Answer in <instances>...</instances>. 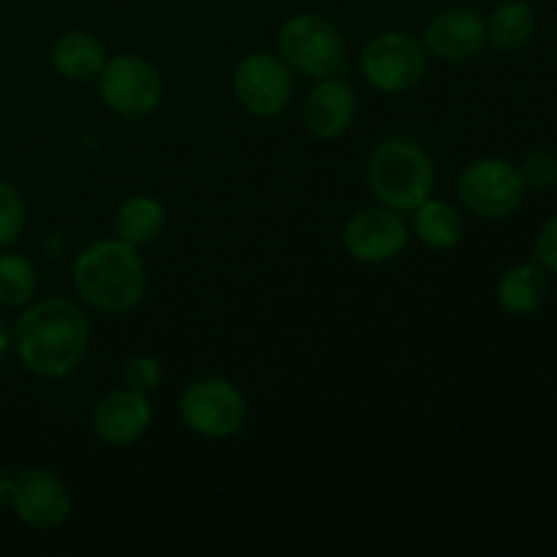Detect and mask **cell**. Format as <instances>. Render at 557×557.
<instances>
[{"label": "cell", "mask_w": 557, "mask_h": 557, "mask_svg": "<svg viewBox=\"0 0 557 557\" xmlns=\"http://www.w3.org/2000/svg\"><path fill=\"white\" fill-rule=\"evenodd\" d=\"M14 341L22 364L30 373L41 379H65L85 359L90 321L71 299L47 297L22 313Z\"/></svg>", "instance_id": "6da1fadb"}, {"label": "cell", "mask_w": 557, "mask_h": 557, "mask_svg": "<svg viewBox=\"0 0 557 557\" xmlns=\"http://www.w3.org/2000/svg\"><path fill=\"white\" fill-rule=\"evenodd\" d=\"M74 286L87 305L109 315L139 308L147 294V267L125 239H98L74 261Z\"/></svg>", "instance_id": "7a4b0ae2"}, {"label": "cell", "mask_w": 557, "mask_h": 557, "mask_svg": "<svg viewBox=\"0 0 557 557\" xmlns=\"http://www.w3.org/2000/svg\"><path fill=\"white\" fill-rule=\"evenodd\" d=\"M368 183L379 205L397 212H413L433 194L435 163L419 141L395 136L381 141L370 156Z\"/></svg>", "instance_id": "3957f363"}, {"label": "cell", "mask_w": 557, "mask_h": 557, "mask_svg": "<svg viewBox=\"0 0 557 557\" xmlns=\"http://www.w3.org/2000/svg\"><path fill=\"white\" fill-rule=\"evenodd\" d=\"M277 49L288 69L310 79L335 76L346 63V41L335 22L321 14H294L277 33Z\"/></svg>", "instance_id": "277c9868"}, {"label": "cell", "mask_w": 557, "mask_h": 557, "mask_svg": "<svg viewBox=\"0 0 557 557\" xmlns=\"http://www.w3.org/2000/svg\"><path fill=\"white\" fill-rule=\"evenodd\" d=\"M180 417L185 428L201 438H232L245 424V397L232 381L207 375L183 392Z\"/></svg>", "instance_id": "5b68a950"}, {"label": "cell", "mask_w": 557, "mask_h": 557, "mask_svg": "<svg viewBox=\"0 0 557 557\" xmlns=\"http://www.w3.org/2000/svg\"><path fill=\"white\" fill-rule=\"evenodd\" d=\"M101 98L114 114L141 120L156 112L163 101V79L152 63L139 54L109 58L98 74Z\"/></svg>", "instance_id": "8992f818"}, {"label": "cell", "mask_w": 557, "mask_h": 557, "mask_svg": "<svg viewBox=\"0 0 557 557\" xmlns=\"http://www.w3.org/2000/svg\"><path fill=\"white\" fill-rule=\"evenodd\" d=\"M362 74L379 92H406L428 74V49L408 33H379L362 49Z\"/></svg>", "instance_id": "52a82bcc"}, {"label": "cell", "mask_w": 557, "mask_h": 557, "mask_svg": "<svg viewBox=\"0 0 557 557\" xmlns=\"http://www.w3.org/2000/svg\"><path fill=\"white\" fill-rule=\"evenodd\" d=\"M525 183L515 163L504 158H482V161L468 163L460 174V199L473 215L509 218L525 199Z\"/></svg>", "instance_id": "ba28073f"}, {"label": "cell", "mask_w": 557, "mask_h": 557, "mask_svg": "<svg viewBox=\"0 0 557 557\" xmlns=\"http://www.w3.org/2000/svg\"><path fill=\"white\" fill-rule=\"evenodd\" d=\"M294 92L292 69L272 52H250L234 71V96L256 117H275Z\"/></svg>", "instance_id": "9c48e42d"}, {"label": "cell", "mask_w": 557, "mask_h": 557, "mask_svg": "<svg viewBox=\"0 0 557 557\" xmlns=\"http://www.w3.org/2000/svg\"><path fill=\"white\" fill-rule=\"evenodd\" d=\"M11 506L25 525L52 531L71 517V493L63 479L49 468H22L14 476Z\"/></svg>", "instance_id": "30bf717a"}, {"label": "cell", "mask_w": 557, "mask_h": 557, "mask_svg": "<svg viewBox=\"0 0 557 557\" xmlns=\"http://www.w3.org/2000/svg\"><path fill=\"white\" fill-rule=\"evenodd\" d=\"M408 226L400 212L384 205L354 212L343 232V245L362 264H386L406 250Z\"/></svg>", "instance_id": "8fae6325"}, {"label": "cell", "mask_w": 557, "mask_h": 557, "mask_svg": "<svg viewBox=\"0 0 557 557\" xmlns=\"http://www.w3.org/2000/svg\"><path fill=\"white\" fill-rule=\"evenodd\" d=\"M484 44H487V20L462 5L438 11L424 27V47L444 63L473 60Z\"/></svg>", "instance_id": "7c38bea8"}, {"label": "cell", "mask_w": 557, "mask_h": 557, "mask_svg": "<svg viewBox=\"0 0 557 557\" xmlns=\"http://www.w3.org/2000/svg\"><path fill=\"white\" fill-rule=\"evenodd\" d=\"M152 406L147 395L117 389L103 397L92 411V433L109 446H131L150 430Z\"/></svg>", "instance_id": "4fadbf2b"}, {"label": "cell", "mask_w": 557, "mask_h": 557, "mask_svg": "<svg viewBox=\"0 0 557 557\" xmlns=\"http://www.w3.org/2000/svg\"><path fill=\"white\" fill-rule=\"evenodd\" d=\"M302 117L310 134L319 139H335V136L346 134L357 117V96H354L351 85L335 79V76L319 79L305 98Z\"/></svg>", "instance_id": "5bb4252c"}, {"label": "cell", "mask_w": 557, "mask_h": 557, "mask_svg": "<svg viewBox=\"0 0 557 557\" xmlns=\"http://www.w3.org/2000/svg\"><path fill=\"white\" fill-rule=\"evenodd\" d=\"M107 60L103 44L87 30L63 33L52 47V65L58 69L60 76L71 82L98 79Z\"/></svg>", "instance_id": "9a60e30c"}, {"label": "cell", "mask_w": 557, "mask_h": 557, "mask_svg": "<svg viewBox=\"0 0 557 557\" xmlns=\"http://www.w3.org/2000/svg\"><path fill=\"white\" fill-rule=\"evenodd\" d=\"M549 294V281L542 267L517 264L504 272L498 283V302L506 313L528 315L544 305Z\"/></svg>", "instance_id": "2e32d148"}, {"label": "cell", "mask_w": 557, "mask_h": 557, "mask_svg": "<svg viewBox=\"0 0 557 557\" xmlns=\"http://www.w3.org/2000/svg\"><path fill=\"white\" fill-rule=\"evenodd\" d=\"M163 226H166V210L156 196H131L114 215V232L134 248L156 243Z\"/></svg>", "instance_id": "e0dca14e"}, {"label": "cell", "mask_w": 557, "mask_h": 557, "mask_svg": "<svg viewBox=\"0 0 557 557\" xmlns=\"http://www.w3.org/2000/svg\"><path fill=\"white\" fill-rule=\"evenodd\" d=\"M413 232L417 237L422 239L428 248L433 250H446V248H455L457 243L462 239V218L449 201L444 199H424L422 205L413 210Z\"/></svg>", "instance_id": "ac0fdd59"}, {"label": "cell", "mask_w": 557, "mask_h": 557, "mask_svg": "<svg viewBox=\"0 0 557 557\" xmlns=\"http://www.w3.org/2000/svg\"><path fill=\"white\" fill-rule=\"evenodd\" d=\"M536 30V14L525 0H500L487 20V41L504 52L522 49Z\"/></svg>", "instance_id": "d6986e66"}, {"label": "cell", "mask_w": 557, "mask_h": 557, "mask_svg": "<svg viewBox=\"0 0 557 557\" xmlns=\"http://www.w3.org/2000/svg\"><path fill=\"white\" fill-rule=\"evenodd\" d=\"M38 288L36 267L20 253H0V305L22 308Z\"/></svg>", "instance_id": "ffe728a7"}, {"label": "cell", "mask_w": 557, "mask_h": 557, "mask_svg": "<svg viewBox=\"0 0 557 557\" xmlns=\"http://www.w3.org/2000/svg\"><path fill=\"white\" fill-rule=\"evenodd\" d=\"M27 210L20 190L11 183L0 180V250L11 248L25 228Z\"/></svg>", "instance_id": "44dd1931"}, {"label": "cell", "mask_w": 557, "mask_h": 557, "mask_svg": "<svg viewBox=\"0 0 557 557\" xmlns=\"http://www.w3.org/2000/svg\"><path fill=\"white\" fill-rule=\"evenodd\" d=\"M163 368L156 357H147V354H139V357L128 359L125 364V386L139 395H150V392L158 389L161 384Z\"/></svg>", "instance_id": "7402d4cb"}, {"label": "cell", "mask_w": 557, "mask_h": 557, "mask_svg": "<svg viewBox=\"0 0 557 557\" xmlns=\"http://www.w3.org/2000/svg\"><path fill=\"white\" fill-rule=\"evenodd\" d=\"M525 188L547 190L557 183V158L547 150H536L525 158L520 169Z\"/></svg>", "instance_id": "603a6c76"}, {"label": "cell", "mask_w": 557, "mask_h": 557, "mask_svg": "<svg viewBox=\"0 0 557 557\" xmlns=\"http://www.w3.org/2000/svg\"><path fill=\"white\" fill-rule=\"evenodd\" d=\"M536 259L544 270L557 272V215L542 228V234H539Z\"/></svg>", "instance_id": "cb8c5ba5"}, {"label": "cell", "mask_w": 557, "mask_h": 557, "mask_svg": "<svg viewBox=\"0 0 557 557\" xmlns=\"http://www.w3.org/2000/svg\"><path fill=\"white\" fill-rule=\"evenodd\" d=\"M11 490H14V473L0 468V509L11 504Z\"/></svg>", "instance_id": "d4e9b609"}, {"label": "cell", "mask_w": 557, "mask_h": 557, "mask_svg": "<svg viewBox=\"0 0 557 557\" xmlns=\"http://www.w3.org/2000/svg\"><path fill=\"white\" fill-rule=\"evenodd\" d=\"M5 348H9V330H5L3 319H0V357L5 354Z\"/></svg>", "instance_id": "484cf974"}]
</instances>
